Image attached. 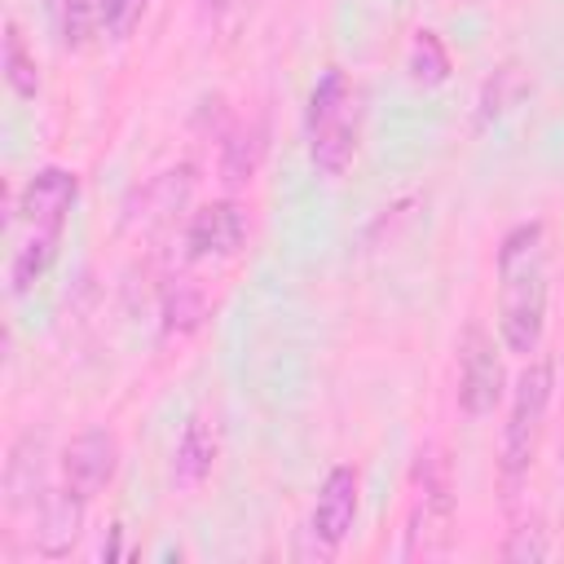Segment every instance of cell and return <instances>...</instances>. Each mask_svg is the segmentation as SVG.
<instances>
[{"instance_id":"obj_15","label":"cell","mask_w":564,"mask_h":564,"mask_svg":"<svg viewBox=\"0 0 564 564\" xmlns=\"http://www.w3.org/2000/svg\"><path fill=\"white\" fill-rule=\"evenodd\" d=\"M4 84H9L18 97H35V93H40V66H35V57L26 53V40H22V31H18L13 18L4 22Z\"/></svg>"},{"instance_id":"obj_1","label":"cell","mask_w":564,"mask_h":564,"mask_svg":"<svg viewBox=\"0 0 564 564\" xmlns=\"http://www.w3.org/2000/svg\"><path fill=\"white\" fill-rule=\"evenodd\" d=\"M546 330V229L516 225L498 247V339L507 352H538Z\"/></svg>"},{"instance_id":"obj_3","label":"cell","mask_w":564,"mask_h":564,"mask_svg":"<svg viewBox=\"0 0 564 564\" xmlns=\"http://www.w3.org/2000/svg\"><path fill=\"white\" fill-rule=\"evenodd\" d=\"M551 383H555L551 361H529L511 388V410H507V427H502V476L507 480H520L533 467L546 405H551Z\"/></svg>"},{"instance_id":"obj_20","label":"cell","mask_w":564,"mask_h":564,"mask_svg":"<svg viewBox=\"0 0 564 564\" xmlns=\"http://www.w3.org/2000/svg\"><path fill=\"white\" fill-rule=\"evenodd\" d=\"M546 533L542 529H529V524H520V529H511V538H507V546H502V555L507 560H546Z\"/></svg>"},{"instance_id":"obj_18","label":"cell","mask_w":564,"mask_h":564,"mask_svg":"<svg viewBox=\"0 0 564 564\" xmlns=\"http://www.w3.org/2000/svg\"><path fill=\"white\" fill-rule=\"evenodd\" d=\"M198 317H203V291L189 286V282H176L167 291V300H163V326L176 330V335H185V330L198 326Z\"/></svg>"},{"instance_id":"obj_8","label":"cell","mask_w":564,"mask_h":564,"mask_svg":"<svg viewBox=\"0 0 564 564\" xmlns=\"http://www.w3.org/2000/svg\"><path fill=\"white\" fill-rule=\"evenodd\" d=\"M115 471H119V441L106 427H88L62 449V485H70L79 498L101 494L115 480Z\"/></svg>"},{"instance_id":"obj_5","label":"cell","mask_w":564,"mask_h":564,"mask_svg":"<svg viewBox=\"0 0 564 564\" xmlns=\"http://www.w3.org/2000/svg\"><path fill=\"white\" fill-rule=\"evenodd\" d=\"M75 198H79V176L75 172H66V167H40L22 185L18 207H13V220H22L31 234H62Z\"/></svg>"},{"instance_id":"obj_9","label":"cell","mask_w":564,"mask_h":564,"mask_svg":"<svg viewBox=\"0 0 564 564\" xmlns=\"http://www.w3.org/2000/svg\"><path fill=\"white\" fill-rule=\"evenodd\" d=\"M84 502H88V498H79L70 485L48 489V494L40 498V507H35V529H31V542H35L40 555H48V560L70 555V546L79 542V529H84Z\"/></svg>"},{"instance_id":"obj_14","label":"cell","mask_w":564,"mask_h":564,"mask_svg":"<svg viewBox=\"0 0 564 564\" xmlns=\"http://www.w3.org/2000/svg\"><path fill=\"white\" fill-rule=\"evenodd\" d=\"M264 132L256 128V123H242V128H234L225 141H220V176H225V185H242V181H251V172H256V163H260V154H264V141H260Z\"/></svg>"},{"instance_id":"obj_10","label":"cell","mask_w":564,"mask_h":564,"mask_svg":"<svg viewBox=\"0 0 564 564\" xmlns=\"http://www.w3.org/2000/svg\"><path fill=\"white\" fill-rule=\"evenodd\" d=\"M48 489L53 485L44 471V436L22 432L4 458V502H9V511H35Z\"/></svg>"},{"instance_id":"obj_6","label":"cell","mask_w":564,"mask_h":564,"mask_svg":"<svg viewBox=\"0 0 564 564\" xmlns=\"http://www.w3.org/2000/svg\"><path fill=\"white\" fill-rule=\"evenodd\" d=\"M247 229H251V220H247L242 203H234V198L207 203L185 225V256L189 260H229L242 251Z\"/></svg>"},{"instance_id":"obj_7","label":"cell","mask_w":564,"mask_h":564,"mask_svg":"<svg viewBox=\"0 0 564 564\" xmlns=\"http://www.w3.org/2000/svg\"><path fill=\"white\" fill-rule=\"evenodd\" d=\"M357 494H361V476L348 463H339V467L326 471L322 494H317L313 516H308V533H313V542H317L322 555H330L348 538V529L357 520Z\"/></svg>"},{"instance_id":"obj_17","label":"cell","mask_w":564,"mask_h":564,"mask_svg":"<svg viewBox=\"0 0 564 564\" xmlns=\"http://www.w3.org/2000/svg\"><path fill=\"white\" fill-rule=\"evenodd\" d=\"M410 75L419 79V84H445V75H449V53H445V44L432 35V31H419L414 35V48H410Z\"/></svg>"},{"instance_id":"obj_21","label":"cell","mask_w":564,"mask_h":564,"mask_svg":"<svg viewBox=\"0 0 564 564\" xmlns=\"http://www.w3.org/2000/svg\"><path fill=\"white\" fill-rule=\"evenodd\" d=\"M247 0H198V9L212 18V22H220V18H229V13H238Z\"/></svg>"},{"instance_id":"obj_2","label":"cell","mask_w":564,"mask_h":564,"mask_svg":"<svg viewBox=\"0 0 564 564\" xmlns=\"http://www.w3.org/2000/svg\"><path fill=\"white\" fill-rule=\"evenodd\" d=\"M304 137H308V159L322 176H344L357 150V88L352 79L330 66L308 93L304 110Z\"/></svg>"},{"instance_id":"obj_4","label":"cell","mask_w":564,"mask_h":564,"mask_svg":"<svg viewBox=\"0 0 564 564\" xmlns=\"http://www.w3.org/2000/svg\"><path fill=\"white\" fill-rule=\"evenodd\" d=\"M502 361L494 352V339L485 326H467L458 339V410L471 419L494 414V405L502 401Z\"/></svg>"},{"instance_id":"obj_13","label":"cell","mask_w":564,"mask_h":564,"mask_svg":"<svg viewBox=\"0 0 564 564\" xmlns=\"http://www.w3.org/2000/svg\"><path fill=\"white\" fill-rule=\"evenodd\" d=\"M57 247H62V234H26V242L9 260V291L26 295L48 273V264L57 260Z\"/></svg>"},{"instance_id":"obj_19","label":"cell","mask_w":564,"mask_h":564,"mask_svg":"<svg viewBox=\"0 0 564 564\" xmlns=\"http://www.w3.org/2000/svg\"><path fill=\"white\" fill-rule=\"evenodd\" d=\"M150 0H101V31L110 40H128L132 26L145 18Z\"/></svg>"},{"instance_id":"obj_12","label":"cell","mask_w":564,"mask_h":564,"mask_svg":"<svg viewBox=\"0 0 564 564\" xmlns=\"http://www.w3.org/2000/svg\"><path fill=\"white\" fill-rule=\"evenodd\" d=\"M216 454H220L216 423H212L207 414H198V410H194V414L185 419L181 436H176V449H172V480H176L181 489L203 485V480H207V471H212V463H216Z\"/></svg>"},{"instance_id":"obj_16","label":"cell","mask_w":564,"mask_h":564,"mask_svg":"<svg viewBox=\"0 0 564 564\" xmlns=\"http://www.w3.org/2000/svg\"><path fill=\"white\" fill-rule=\"evenodd\" d=\"M57 31L66 48H84L101 31V0H62L57 4Z\"/></svg>"},{"instance_id":"obj_11","label":"cell","mask_w":564,"mask_h":564,"mask_svg":"<svg viewBox=\"0 0 564 564\" xmlns=\"http://www.w3.org/2000/svg\"><path fill=\"white\" fill-rule=\"evenodd\" d=\"M189 189H194V167H189V163H181V167H167V172L150 176V181L137 189L132 207H128V225H141V229L163 225L176 207H185Z\"/></svg>"}]
</instances>
